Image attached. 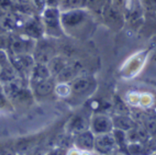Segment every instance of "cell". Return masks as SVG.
I'll use <instances>...</instances> for the list:
<instances>
[{
    "instance_id": "cell-1",
    "label": "cell",
    "mask_w": 156,
    "mask_h": 155,
    "mask_svg": "<svg viewBox=\"0 0 156 155\" xmlns=\"http://www.w3.org/2000/svg\"><path fill=\"white\" fill-rule=\"evenodd\" d=\"M60 10L58 7L47 6L42 11V23L44 30L52 36L62 34V25L60 20Z\"/></svg>"
},
{
    "instance_id": "cell-2",
    "label": "cell",
    "mask_w": 156,
    "mask_h": 155,
    "mask_svg": "<svg viewBox=\"0 0 156 155\" xmlns=\"http://www.w3.org/2000/svg\"><path fill=\"white\" fill-rule=\"evenodd\" d=\"M116 141L113 135L104 133L97 135L94 142V148L101 154H109L115 147Z\"/></svg>"
},
{
    "instance_id": "cell-3",
    "label": "cell",
    "mask_w": 156,
    "mask_h": 155,
    "mask_svg": "<svg viewBox=\"0 0 156 155\" xmlns=\"http://www.w3.org/2000/svg\"><path fill=\"white\" fill-rule=\"evenodd\" d=\"M113 126L112 122L111 119L104 115H98L95 116L91 122V129L92 132L100 135L104 133H110Z\"/></svg>"
},
{
    "instance_id": "cell-4",
    "label": "cell",
    "mask_w": 156,
    "mask_h": 155,
    "mask_svg": "<svg viewBox=\"0 0 156 155\" xmlns=\"http://www.w3.org/2000/svg\"><path fill=\"white\" fill-rule=\"evenodd\" d=\"M95 138L93 136V132L90 131H84L77 134L75 139V144L79 149L90 151L94 148Z\"/></svg>"
},
{
    "instance_id": "cell-5",
    "label": "cell",
    "mask_w": 156,
    "mask_h": 155,
    "mask_svg": "<svg viewBox=\"0 0 156 155\" xmlns=\"http://www.w3.org/2000/svg\"><path fill=\"white\" fill-rule=\"evenodd\" d=\"M25 31L32 37H38L45 30L42 21L33 18L25 25Z\"/></svg>"
},
{
    "instance_id": "cell-6",
    "label": "cell",
    "mask_w": 156,
    "mask_h": 155,
    "mask_svg": "<svg viewBox=\"0 0 156 155\" xmlns=\"http://www.w3.org/2000/svg\"><path fill=\"white\" fill-rule=\"evenodd\" d=\"M50 75H51V73H50L48 68H47L42 63H38L33 68L32 79L35 83H37V82L45 80V79H48Z\"/></svg>"
},
{
    "instance_id": "cell-7",
    "label": "cell",
    "mask_w": 156,
    "mask_h": 155,
    "mask_svg": "<svg viewBox=\"0 0 156 155\" xmlns=\"http://www.w3.org/2000/svg\"><path fill=\"white\" fill-rule=\"evenodd\" d=\"M51 48L48 47V45L46 44H39L37 47V49L36 51V58L38 60L39 63H46L51 60L52 53H51Z\"/></svg>"
},
{
    "instance_id": "cell-8",
    "label": "cell",
    "mask_w": 156,
    "mask_h": 155,
    "mask_svg": "<svg viewBox=\"0 0 156 155\" xmlns=\"http://www.w3.org/2000/svg\"><path fill=\"white\" fill-rule=\"evenodd\" d=\"M53 90H54V84L49 79H45V80L36 83L35 90L38 96H41V97L47 96L50 94Z\"/></svg>"
},
{
    "instance_id": "cell-9",
    "label": "cell",
    "mask_w": 156,
    "mask_h": 155,
    "mask_svg": "<svg viewBox=\"0 0 156 155\" xmlns=\"http://www.w3.org/2000/svg\"><path fill=\"white\" fill-rule=\"evenodd\" d=\"M16 18L14 15L6 13L0 17V27L5 31L13 30L16 26Z\"/></svg>"
},
{
    "instance_id": "cell-10",
    "label": "cell",
    "mask_w": 156,
    "mask_h": 155,
    "mask_svg": "<svg viewBox=\"0 0 156 155\" xmlns=\"http://www.w3.org/2000/svg\"><path fill=\"white\" fill-rule=\"evenodd\" d=\"M90 81L88 79L80 78V79H75L72 82L71 90L77 94H81V93L87 91L88 89L90 88Z\"/></svg>"
},
{
    "instance_id": "cell-11",
    "label": "cell",
    "mask_w": 156,
    "mask_h": 155,
    "mask_svg": "<svg viewBox=\"0 0 156 155\" xmlns=\"http://www.w3.org/2000/svg\"><path fill=\"white\" fill-rule=\"evenodd\" d=\"M85 4H86V0H60L58 8L64 11L80 9Z\"/></svg>"
},
{
    "instance_id": "cell-12",
    "label": "cell",
    "mask_w": 156,
    "mask_h": 155,
    "mask_svg": "<svg viewBox=\"0 0 156 155\" xmlns=\"http://www.w3.org/2000/svg\"><path fill=\"white\" fill-rule=\"evenodd\" d=\"M28 46H29V41L22 39L20 37L14 38L11 43V48H13L14 52H16V54H18V55L25 54V52L28 48Z\"/></svg>"
},
{
    "instance_id": "cell-13",
    "label": "cell",
    "mask_w": 156,
    "mask_h": 155,
    "mask_svg": "<svg viewBox=\"0 0 156 155\" xmlns=\"http://www.w3.org/2000/svg\"><path fill=\"white\" fill-rule=\"evenodd\" d=\"M66 67L65 62L60 58H54L50 60V66L48 68L49 71L53 75H58Z\"/></svg>"
},
{
    "instance_id": "cell-14",
    "label": "cell",
    "mask_w": 156,
    "mask_h": 155,
    "mask_svg": "<svg viewBox=\"0 0 156 155\" xmlns=\"http://www.w3.org/2000/svg\"><path fill=\"white\" fill-rule=\"evenodd\" d=\"M33 64L32 58L25 54H20L16 58V62L15 65L17 67V69H27L29 67H31Z\"/></svg>"
},
{
    "instance_id": "cell-15",
    "label": "cell",
    "mask_w": 156,
    "mask_h": 155,
    "mask_svg": "<svg viewBox=\"0 0 156 155\" xmlns=\"http://www.w3.org/2000/svg\"><path fill=\"white\" fill-rule=\"evenodd\" d=\"M105 16L111 23L118 24L121 22V15L119 11L114 7H112V6L108 7L105 10Z\"/></svg>"
},
{
    "instance_id": "cell-16",
    "label": "cell",
    "mask_w": 156,
    "mask_h": 155,
    "mask_svg": "<svg viewBox=\"0 0 156 155\" xmlns=\"http://www.w3.org/2000/svg\"><path fill=\"white\" fill-rule=\"evenodd\" d=\"M71 130L77 133L82 132L84 131H87V123L85 122L84 119L80 118V117H77L73 120L72 123H71Z\"/></svg>"
},
{
    "instance_id": "cell-17",
    "label": "cell",
    "mask_w": 156,
    "mask_h": 155,
    "mask_svg": "<svg viewBox=\"0 0 156 155\" xmlns=\"http://www.w3.org/2000/svg\"><path fill=\"white\" fill-rule=\"evenodd\" d=\"M115 124L120 130H128L131 128V121L127 118H117Z\"/></svg>"
},
{
    "instance_id": "cell-18",
    "label": "cell",
    "mask_w": 156,
    "mask_h": 155,
    "mask_svg": "<svg viewBox=\"0 0 156 155\" xmlns=\"http://www.w3.org/2000/svg\"><path fill=\"white\" fill-rule=\"evenodd\" d=\"M46 5L50 7H58L60 0H45Z\"/></svg>"
},
{
    "instance_id": "cell-19",
    "label": "cell",
    "mask_w": 156,
    "mask_h": 155,
    "mask_svg": "<svg viewBox=\"0 0 156 155\" xmlns=\"http://www.w3.org/2000/svg\"><path fill=\"white\" fill-rule=\"evenodd\" d=\"M11 5L10 0H0V8L1 9H8Z\"/></svg>"
},
{
    "instance_id": "cell-20",
    "label": "cell",
    "mask_w": 156,
    "mask_h": 155,
    "mask_svg": "<svg viewBox=\"0 0 156 155\" xmlns=\"http://www.w3.org/2000/svg\"><path fill=\"white\" fill-rule=\"evenodd\" d=\"M5 104V98L2 93H0V107Z\"/></svg>"
},
{
    "instance_id": "cell-21",
    "label": "cell",
    "mask_w": 156,
    "mask_h": 155,
    "mask_svg": "<svg viewBox=\"0 0 156 155\" xmlns=\"http://www.w3.org/2000/svg\"><path fill=\"white\" fill-rule=\"evenodd\" d=\"M0 155H4V153H1V152H0Z\"/></svg>"
}]
</instances>
